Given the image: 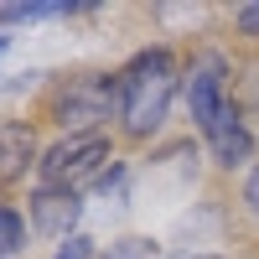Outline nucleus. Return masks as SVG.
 <instances>
[{
    "mask_svg": "<svg viewBox=\"0 0 259 259\" xmlns=\"http://www.w3.org/2000/svg\"><path fill=\"white\" fill-rule=\"evenodd\" d=\"M114 171V140L94 130V135H62L41 150V166L36 177L41 187H62V192H83V187H104Z\"/></svg>",
    "mask_w": 259,
    "mask_h": 259,
    "instance_id": "3",
    "label": "nucleus"
},
{
    "mask_svg": "<svg viewBox=\"0 0 259 259\" xmlns=\"http://www.w3.org/2000/svg\"><path fill=\"white\" fill-rule=\"evenodd\" d=\"M52 259H94V239H83V233H73L68 244H62Z\"/></svg>",
    "mask_w": 259,
    "mask_h": 259,
    "instance_id": "12",
    "label": "nucleus"
},
{
    "mask_svg": "<svg viewBox=\"0 0 259 259\" xmlns=\"http://www.w3.org/2000/svg\"><path fill=\"white\" fill-rule=\"evenodd\" d=\"M109 259H156V249H150L145 239H119Z\"/></svg>",
    "mask_w": 259,
    "mask_h": 259,
    "instance_id": "11",
    "label": "nucleus"
},
{
    "mask_svg": "<svg viewBox=\"0 0 259 259\" xmlns=\"http://www.w3.org/2000/svg\"><path fill=\"white\" fill-rule=\"evenodd\" d=\"M41 166V150H36V130L26 119H0V192L26 182V171Z\"/></svg>",
    "mask_w": 259,
    "mask_h": 259,
    "instance_id": "6",
    "label": "nucleus"
},
{
    "mask_svg": "<svg viewBox=\"0 0 259 259\" xmlns=\"http://www.w3.org/2000/svg\"><path fill=\"white\" fill-rule=\"evenodd\" d=\"M182 62L171 47H140L119 68V135L130 145H145L161 135V124L171 114V99L182 89Z\"/></svg>",
    "mask_w": 259,
    "mask_h": 259,
    "instance_id": "1",
    "label": "nucleus"
},
{
    "mask_svg": "<svg viewBox=\"0 0 259 259\" xmlns=\"http://www.w3.org/2000/svg\"><path fill=\"white\" fill-rule=\"evenodd\" d=\"M6 47H11V36H0V52H6Z\"/></svg>",
    "mask_w": 259,
    "mask_h": 259,
    "instance_id": "14",
    "label": "nucleus"
},
{
    "mask_svg": "<svg viewBox=\"0 0 259 259\" xmlns=\"http://www.w3.org/2000/svg\"><path fill=\"white\" fill-rule=\"evenodd\" d=\"M202 140H207V156L218 161L223 171H233V166H249V161H254V130L244 124V114L233 109V104H228V114H223L218 124H212Z\"/></svg>",
    "mask_w": 259,
    "mask_h": 259,
    "instance_id": "7",
    "label": "nucleus"
},
{
    "mask_svg": "<svg viewBox=\"0 0 259 259\" xmlns=\"http://www.w3.org/2000/svg\"><path fill=\"white\" fill-rule=\"evenodd\" d=\"M41 114L68 135H94V130H104V119L119 114V73L57 78L47 89V99H41Z\"/></svg>",
    "mask_w": 259,
    "mask_h": 259,
    "instance_id": "2",
    "label": "nucleus"
},
{
    "mask_svg": "<svg viewBox=\"0 0 259 259\" xmlns=\"http://www.w3.org/2000/svg\"><path fill=\"white\" fill-rule=\"evenodd\" d=\"M233 21H239V31H244L249 41H259V0H249V6H239V11H233Z\"/></svg>",
    "mask_w": 259,
    "mask_h": 259,
    "instance_id": "10",
    "label": "nucleus"
},
{
    "mask_svg": "<svg viewBox=\"0 0 259 259\" xmlns=\"http://www.w3.org/2000/svg\"><path fill=\"white\" fill-rule=\"evenodd\" d=\"M31 228L47 233V239H73V228L83 218V192H62V187H36L26 197Z\"/></svg>",
    "mask_w": 259,
    "mask_h": 259,
    "instance_id": "5",
    "label": "nucleus"
},
{
    "mask_svg": "<svg viewBox=\"0 0 259 259\" xmlns=\"http://www.w3.org/2000/svg\"><path fill=\"white\" fill-rule=\"evenodd\" d=\"M52 16H78V6H0V21H52Z\"/></svg>",
    "mask_w": 259,
    "mask_h": 259,
    "instance_id": "9",
    "label": "nucleus"
},
{
    "mask_svg": "<svg viewBox=\"0 0 259 259\" xmlns=\"http://www.w3.org/2000/svg\"><path fill=\"white\" fill-rule=\"evenodd\" d=\"M21 244H26V223H21V212L0 207V259H11Z\"/></svg>",
    "mask_w": 259,
    "mask_h": 259,
    "instance_id": "8",
    "label": "nucleus"
},
{
    "mask_svg": "<svg viewBox=\"0 0 259 259\" xmlns=\"http://www.w3.org/2000/svg\"><path fill=\"white\" fill-rule=\"evenodd\" d=\"M182 89H187V114L197 124V135H207V130L228 114V104H233L228 99V57L223 52H197L187 62Z\"/></svg>",
    "mask_w": 259,
    "mask_h": 259,
    "instance_id": "4",
    "label": "nucleus"
},
{
    "mask_svg": "<svg viewBox=\"0 0 259 259\" xmlns=\"http://www.w3.org/2000/svg\"><path fill=\"white\" fill-rule=\"evenodd\" d=\"M244 207L259 218V166H249V171H244Z\"/></svg>",
    "mask_w": 259,
    "mask_h": 259,
    "instance_id": "13",
    "label": "nucleus"
}]
</instances>
